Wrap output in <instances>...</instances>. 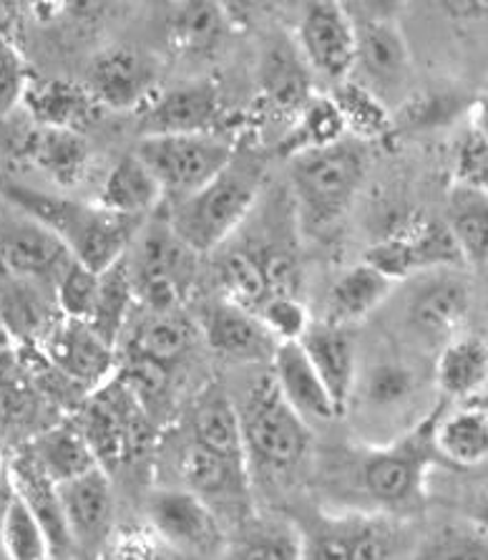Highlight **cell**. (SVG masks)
Returning a JSON list of instances; mask_svg holds the SVG:
<instances>
[{
  "label": "cell",
  "instance_id": "1",
  "mask_svg": "<svg viewBox=\"0 0 488 560\" xmlns=\"http://www.w3.org/2000/svg\"><path fill=\"white\" fill-rule=\"evenodd\" d=\"M366 175V152L358 139H341L293 156V187L300 218L310 233H330L358 195Z\"/></svg>",
  "mask_w": 488,
  "mask_h": 560
},
{
  "label": "cell",
  "instance_id": "2",
  "mask_svg": "<svg viewBox=\"0 0 488 560\" xmlns=\"http://www.w3.org/2000/svg\"><path fill=\"white\" fill-rule=\"evenodd\" d=\"M258 189V170L231 160L200 192L177 200L167 220L171 233L194 253L219 248L252 210Z\"/></svg>",
  "mask_w": 488,
  "mask_h": 560
},
{
  "label": "cell",
  "instance_id": "3",
  "mask_svg": "<svg viewBox=\"0 0 488 560\" xmlns=\"http://www.w3.org/2000/svg\"><path fill=\"white\" fill-rule=\"evenodd\" d=\"M134 154L146 164L164 195L185 200L210 185L222 170H227V164L235 160V147L217 131H202V135L142 137Z\"/></svg>",
  "mask_w": 488,
  "mask_h": 560
},
{
  "label": "cell",
  "instance_id": "4",
  "mask_svg": "<svg viewBox=\"0 0 488 560\" xmlns=\"http://www.w3.org/2000/svg\"><path fill=\"white\" fill-rule=\"evenodd\" d=\"M242 419L245 444L264 465L287 469L302 457L308 432L305 422L289 409L275 378L267 376L250 392L247 417Z\"/></svg>",
  "mask_w": 488,
  "mask_h": 560
},
{
  "label": "cell",
  "instance_id": "5",
  "mask_svg": "<svg viewBox=\"0 0 488 560\" xmlns=\"http://www.w3.org/2000/svg\"><path fill=\"white\" fill-rule=\"evenodd\" d=\"M194 250H189L167 225H156L139 243L134 266V291L156 313H169L192 283Z\"/></svg>",
  "mask_w": 488,
  "mask_h": 560
},
{
  "label": "cell",
  "instance_id": "6",
  "mask_svg": "<svg viewBox=\"0 0 488 560\" xmlns=\"http://www.w3.org/2000/svg\"><path fill=\"white\" fill-rule=\"evenodd\" d=\"M139 228H142V218L119 215L98 205L73 202L58 230V237L66 243L73 260L102 276L123 260V253L136 237Z\"/></svg>",
  "mask_w": 488,
  "mask_h": 560
},
{
  "label": "cell",
  "instance_id": "7",
  "mask_svg": "<svg viewBox=\"0 0 488 560\" xmlns=\"http://www.w3.org/2000/svg\"><path fill=\"white\" fill-rule=\"evenodd\" d=\"M148 521L162 542L192 556H212L222 548V528L206 500L189 490L156 492Z\"/></svg>",
  "mask_w": 488,
  "mask_h": 560
},
{
  "label": "cell",
  "instance_id": "8",
  "mask_svg": "<svg viewBox=\"0 0 488 560\" xmlns=\"http://www.w3.org/2000/svg\"><path fill=\"white\" fill-rule=\"evenodd\" d=\"M355 23V84L380 98L403 84L408 73V48L401 31L383 15H353Z\"/></svg>",
  "mask_w": 488,
  "mask_h": 560
},
{
  "label": "cell",
  "instance_id": "9",
  "mask_svg": "<svg viewBox=\"0 0 488 560\" xmlns=\"http://www.w3.org/2000/svg\"><path fill=\"white\" fill-rule=\"evenodd\" d=\"M300 48L308 63L330 81H343L355 63V23L341 3H310L300 21Z\"/></svg>",
  "mask_w": 488,
  "mask_h": 560
},
{
  "label": "cell",
  "instance_id": "10",
  "mask_svg": "<svg viewBox=\"0 0 488 560\" xmlns=\"http://www.w3.org/2000/svg\"><path fill=\"white\" fill-rule=\"evenodd\" d=\"M219 112V89L212 81H189L148 98L144 114L139 117V131L142 137L202 135L212 131Z\"/></svg>",
  "mask_w": 488,
  "mask_h": 560
},
{
  "label": "cell",
  "instance_id": "11",
  "mask_svg": "<svg viewBox=\"0 0 488 560\" xmlns=\"http://www.w3.org/2000/svg\"><path fill=\"white\" fill-rule=\"evenodd\" d=\"M156 84V63L148 54L131 46H116L98 54L91 63V77L86 89L98 104L111 112L136 109Z\"/></svg>",
  "mask_w": 488,
  "mask_h": 560
},
{
  "label": "cell",
  "instance_id": "12",
  "mask_svg": "<svg viewBox=\"0 0 488 560\" xmlns=\"http://www.w3.org/2000/svg\"><path fill=\"white\" fill-rule=\"evenodd\" d=\"M393 535L370 517H328L308 533L300 560H391Z\"/></svg>",
  "mask_w": 488,
  "mask_h": 560
},
{
  "label": "cell",
  "instance_id": "13",
  "mask_svg": "<svg viewBox=\"0 0 488 560\" xmlns=\"http://www.w3.org/2000/svg\"><path fill=\"white\" fill-rule=\"evenodd\" d=\"M56 495L61 502L71 540L96 546L106 538L114 517V495L104 467L56 485Z\"/></svg>",
  "mask_w": 488,
  "mask_h": 560
},
{
  "label": "cell",
  "instance_id": "14",
  "mask_svg": "<svg viewBox=\"0 0 488 560\" xmlns=\"http://www.w3.org/2000/svg\"><path fill=\"white\" fill-rule=\"evenodd\" d=\"M0 258L11 276H61L71 262L66 243L36 220H15L0 225Z\"/></svg>",
  "mask_w": 488,
  "mask_h": 560
},
{
  "label": "cell",
  "instance_id": "15",
  "mask_svg": "<svg viewBox=\"0 0 488 560\" xmlns=\"http://www.w3.org/2000/svg\"><path fill=\"white\" fill-rule=\"evenodd\" d=\"M272 364H275L272 378H275L279 394L302 422H333L341 417L300 343H277Z\"/></svg>",
  "mask_w": 488,
  "mask_h": 560
},
{
  "label": "cell",
  "instance_id": "16",
  "mask_svg": "<svg viewBox=\"0 0 488 560\" xmlns=\"http://www.w3.org/2000/svg\"><path fill=\"white\" fill-rule=\"evenodd\" d=\"M308 353L310 364L316 366L318 376L333 399L337 415H345L355 389V343L347 328L328 324H310L305 328L302 339L297 341Z\"/></svg>",
  "mask_w": 488,
  "mask_h": 560
},
{
  "label": "cell",
  "instance_id": "17",
  "mask_svg": "<svg viewBox=\"0 0 488 560\" xmlns=\"http://www.w3.org/2000/svg\"><path fill=\"white\" fill-rule=\"evenodd\" d=\"M48 357L73 382L94 384L109 374L111 343L86 320L63 318L48 334Z\"/></svg>",
  "mask_w": 488,
  "mask_h": 560
},
{
  "label": "cell",
  "instance_id": "18",
  "mask_svg": "<svg viewBox=\"0 0 488 560\" xmlns=\"http://www.w3.org/2000/svg\"><path fill=\"white\" fill-rule=\"evenodd\" d=\"M206 341L219 357L235 361H264L277 349L275 336L262 320L229 301L206 313Z\"/></svg>",
  "mask_w": 488,
  "mask_h": 560
},
{
  "label": "cell",
  "instance_id": "19",
  "mask_svg": "<svg viewBox=\"0 0 488 560\" xmlns=\"http://www.w3.org/2000/svg\"><path fill=\"white\" fill-rule=\"evenodd\" d=\"M162 187L136 154H129L111 167L98 192V208L129 218H146L162 202Z\"/></svg>",
  "mask_w": 488,
  "mask_h": 560
},
{
  "label": "cell",
  "instance_id": "20",
  "mask_svg": "<svg viewBox=\"0 0 488 560\" xmlns=\"http://www.w3.org/2000/svg\"><path fill=\"white\" fill-rule=\"evenodd\" d=\"M136 427V419H131L129 409L106 397L91 401L84 415V424L79 430L86 436L96 463L102 467H114L134 450Z\"/></svg>",
  "mask_w": 488,
  "mask_h": 560
},
{
  "label": "cell",
  "instance_id": "21",
  "mask_svg": "<svg viewBox=\"0 0 488 560\" xmlns=\"http://www.w3.org/2000/svg\"><path fill=\"white\" fill-rule=\"evenodd\" d=\"M393 280L378 268L360 262L335 280L328 295V324L347 328L355 320L366 318L391 291Z\"/></svg>",
  "mask_w": 488,
  "mask_h": 560
},
{
  "label": "cell",
  "instance_id": "22",
  "mask_svg": "<svg viewBox=\"0 0 488 560\" xmlns=\"http://www.w3.org/2000/svg\"><path fill=\"white\" fill-rule=\"evenodd\" d=\"M33 114L44 127L79 131L102 119L104 106L96 102L86 86L66 84V81H46L31 92Z\"/></svg>",
  "mask_w": 488,
  "mask_h": 560
},
{
  "label": "cell",
  "instance_id": "23",
  "mask_svg": "<svg viewBox=\"0 0 488 560\" xmlns=\"http://www.w3.org/2000/svg\"><path fill=\"white\" fill-rule=\"evenodd\" d=\"M33 465L46 475V480L53 485L69 482L73 477H81L91 469L102 467L91 452L86 436L81 434L79 427L61 424L48 430L33 447Z\"/></svg>",
  "mask_w": 488,
  "mask_h": 560
},
{
  "label": "cell",
  "instance_id": "24",
  "mask_svg": "<svg viewBox=\"0 0 488 560\" xmlns=\"http://www.w3.org/2000/svg\"><path fill=\"white\" fill-rule=\"evenodd\" d=\"M192 434L194 444L227 459L235 467H245L247 444L242 419L225 397H210L197 407L192 417Z\"/></svg>",
  "mask_w": 488,
  "mask_h": 560
},
{
  "label": "cell",
  "instance_id": "25",
  "mask_svg": "<svg viewBox=\"0 0 488 560\" xmlns=\"http://www.w3.org/2000/svg\"><path fill=\"white\" fill-rule=\"evenodd\" d=\"M28 156L58 185H79L88 170V144L79 131L44 127L28 139Z\"/></svg>",
  "mask_w": 488,
  "mask_h": 560
},
{
  "label": "cell",
  "instance_id": "26",
  "mask_svg": "<svg viewBox=\"0 0 488 560\" xmlns=\"http://www.w3.org/2000/svg\"><path fill=\"white\" fill-rule=\"evenodd\" d=\"M468 291L456 280H443L426 288L410 308V320L424 336H443L459 326L466 316Z\"/></svg>",
  "mask_w": 488,
  "mask_h": 560
},
{
  "label": "cell",
  "instance_id": "27",
  "mask_svg": "<svg viewBox=\"0 0 488 560\" xmlns=\"http://www.w3.org/2000/svg\"><path fill=\"white\" fill-rule=\"evenodd\" d=\"M449 233L471 260H488V200L474 187L459 189L451 200Z\"/></svg>",
  "mask_w": 488,
  "mask_h": 560
},
{
  "label": "cell",
  "instance_id": "28",
  "mask_svg": "<svg viewBox=\"0 0 488 560\" xmlns=\"http://www.w3.org/2000/svg\"><path fill=\"white\" fill-rule=\"evenodd\" d=\"M0 540L11 560H51V546L38 517L33 515L28 502L13 488L8 500L3 523H0Z\"/></svg>",
  "mask_w": 488,
  "mask_h": 560
},
{
  "label": "cell",
  "instance_id": "29",
  "mask_svg": "<svg viewBox=\"0 0 488 560\" xmlns=\"http://www.w3.org/2000/svg\"><path fill=\"white\" fill-rule=\"evenodd\" d=\"M219 280L229 295V303L245 311H260L270 299L267 276L254 253L231 250L219 262Z\"/></svg>",
  "mask_w": 488,
  "mask_h": 560
},
{
  "label": "cell",
  "instance_id": "30",
  "mask_svg": "<svg viewBox=\"0 0 488 560\" xmlns=\"http://www.w3.org/2000/svg\"><path fill=\"white\" fill-rule=\"evenodd\" d=\"M362 480H366V488L373 498L383 502H401L408 500L416 490L418 467L413 457L403 455V452H383V455L368 459Z\"/></svg>",
  "mask_w": 488,
  "mask_h": 560
},
{
  "label": "cell",
  "instance_id": "31",
  "mask_svg": "<svg viewBox=\"0 0 488 560\" xmlns=\"http://www.w3.org/2000/svg\"><path fill=\"white\" fill-rule=\"evenodd\" d=\"M438 444L443 455L461 465H476L488 457V417L481 411H461L445 419Z\"/></svg>",
  "mask_w": 488,
  "mask_h": 560
},
{
  "label": "cell",
  "instance_id": "32",
  "mask_svg": "<svg viewBox=\"0 0 488 560\" xmlns=\"http://www.w3.org/2000/svg\"><path fill=\"white\" fill-rule=\"evenodd\" d=\"M131 295H134V283H131L129 266L123 260L111 266L102 273V288H98V303L91 326L104 336L106 341L114 343L116 334L129 313Z\"/></svg>",
  "mask_w": 488,
  "mask_h": 560
},
{
  "label": "cell",
  "instance_id": "33",
  "mask_svg": "<svg viewBox=\"0 0 488 560\" xmlns=\"http://www.w3.org/2000/svg\"><path fill=\"white\" fill-rule=\"evenodd\" d=\"M488 374V353L478 341H461L445 349L441 364H438V378L449 394H471L484 384Z\"/></svg>",
  "mask_w": 488,
  "mask_h": 560
},
{
  "label": "cell",
  "instance_id": "34",
  "mask_svg": "<svg viewBox=\"0 0 488 560\" xmlns=\"http://www.w3.org/2000/svg\"><path fill=\"white\" fill-rule=\"evenodd\" d=\"M239 472H242V467H235L227 459L212 455L210 450H204L194 442L185 455V477L189 492H194L202 500L235 488Z\"/></svg>",
  "mask_w": 488,
  "mask_h": 560
},
{
  "label": "cell",
  "instance_id": "35",
  "mask_svg": "<svg viewBox=\"0 0 488 560\" xmlns=\"http://www.w3.org/2000/svg\"><path fill=\"white\" fill-rule=\"evenodd\" d=\"M189 343H192V328L169 313H159L156 318L146 320L139 331L136 357L167 364V361L181 357L189 349Z\"/></svg>",
  "mask_w": 488,
  "mask_h": 560
},
{
  "label": "cell",
  "instance_id": "36",
  "mask_svg": "<svg viewBox=\"0 0 488 560\" xmlns=\"http://www.w3.org/2000/svg\"><path fill=\"white\" fill-rule=\"evenodd\" d=\"M98 288H102V276L71 258L63 273L58 276V303H61L63 316L91 324L98 303Z\"/></svg>",
  "mask_w": 488,
  "mask_h": 560
},
{
  "label": "cell",
  "instance_id": "37",
  "mask_svg": "<svg viewBox=\"0 0 488 560\" xmlns=\"http://www.w3.org/2000/svg\"><path fill=\"white\" fill-rule=\"evenodd\" d=\"M222 13L212 3H187L171 21V36L187 51H206L219 40Z\"/></svg>",
  "mask_w": 488,
  "mask_h": 560
},
{
  "label": "cell",
  "instance_id": "38",
  "mask_svg": "<svg viewBox=\"0 0 488 560\" xmlns=\"http://www.w3.org/2000/svg\"><path fill=\"white\" fill-rule=\"evenodd\" d=\"M36 409L28 376L11 357L0 353V424H23Z\"/></svg>",
  "mask_w": 488,
  "mask_h": 560
},
{
  "label": "cell",
  "instance_id": "39",
  "mask_svg": "<svg viewBox=\"0 0 488 560\" xmlns=\"http://www.w3.org/2000/svg\"><path fill=\"white\" fill-rule=\"evenodd\" d=\"M264 89L283 106H295L305 102L308 79H305V71L295 61V56L287 54L285 48H275L264 59Z\"/></svg>",
  "mask_w": 488,
  "mask_h": 560
},
{
  "label": "cell",
  "instance_id": "40",
  "mask_svg": "<svg viewBox=\"0 0 488 560\" xmlns=\"http://www.w3.org/2000/svg\"><path fill=\"white\" fill-rule=\"evenodd\" d=\"M335 106L341 112L347 129L358 131L360 137H373L385 127V112L378 98L366 92V89L353 84H345L335 96Z\"/></svg>",
  "mask_w": 488,
  "mask_h": 560
},
{
  "label": "cell",
  "instance_id": "41",
  "mask_svg": "<svg viewBox=\"0 0 488 560\" xmlns=\"http://www.w3.org/2000/svg\"><path fill=\"white\" fill-rule=\"evenodd\" d=\"M260 320L275 336L277 343L300 341L305 328L310 326L305 306L293 295H270L267 303L260 308Z\"/></svg>",
  "mask_w": 488,
  "mask_h": 560
},
{
  "label": "cell",
  "instance_id": "42",
  "mask_svg": "<svg viewBox=\"0 0 488 560\" xmlns=\"http://www.w3.org/2000/svg\"><path fill=\"white\" fill-rule=\"evenodd\" d=\"M410 374L395 364H380L366 382V399L378 409L395 407L410 394Z\"/></svg>",
  "mask_w": 488,
  "mask_h": 560
},
{
  "label": "cell",
  "instance_id": "43",
  "mask_svg": "<svg viewBox=\"0 0 488 560\" xmlns=\"http://www.w3.org/2000/svg\"><path fill=\"white\" fill-rule=\"evenodd\" d=\"M111 560H164V542L146 528H127L114 538Z\"/></svg>",
  "mask_w": 488,
  "mask_h": 560
},
{
  "label": "cell",
  "instance_id": "44",
  "mask_svg": "<svg viewBox=\"0 0 488 560\" xmlns=\"http://www.w3.org/2000/svg\"><path fill=\"white\" fill-rule=\"evenodd\" d=\"M26 89V73L11 46L0 44V119L8 117Z\"/></svg>",
  "mask_w": 488,
  "mask_h": 560
},
{
  "label": "cell",
  "instance_id": "45",
  "mask_svg": "<svg viewBox=\"0 0 488 560\" xmlns=\"http://www.w3.org/2000/svg\"><path fill=\"white\" fill-rule=\"evenodd\" d=\"M431 560H488V540L471 533H445L433 546Z\"/></svg>",
  "mask_w": 488,
  "mask_h": 560
},
{
  "label": "cell",
  "instance_id": "46",
  "mask_svg": "<svg viewBox=\"0 0 488 560\" xmlns=\"http://www.w3.org/2000/svg\"><path fill=\"white\" fill-rule=\"evenodd\" d=\"M123 376H127L129 389L139 394L142 399L156 397L164 389V384H167V369H164V364L144 357H136L131 361Z\"/></svg>",
  "mask_w": 488,
  "mask_h": 560
},
{
  "label": "cell",
  "instance_id": "47",
  "mask_svg": "<svg viewBox=\"0 0 488 560\" xmlns=\"http://www.w3.org/2000/svg\"><path fill=\"white\" fill-rule=\"evenodd\" d=\"M461 172L476 187H488V142H471L461 154Z\"/></svg>",
  "mask_w": 488,
  "mask_h": 560
},
{
  "label": "cell",
  "instance_id": "48",
  "mask_svg": "<svg viewBox=\"0 0 488 560\" xmlns=\"http://www.w3.org/2000/svg\"><path fill=\"white\" fill-rule=\"evenodd\" d=\"M231 560H287L285 550L272 540H254L237 550Z\"/></svg>",
  "mask_w": 488,
  "mask_h": 560
},
{
  "label": "cell",
  "instance_id": "49",
  "mask_svg": "<svg viewBox=\"0 0 488 560\" xmlns=\"http://www.w3.org/2000/svg\"><path fill=\"white\" fill-rule=\"evenodd\" d=\"M445 11L456 15H468V13H488V3H445Z\"/></svg>",
  "mask_w": 488,
  "mask_h": 560
},
{
  "label": "cell",
  "instance_id": "50",
  "mask_svg": "<svg viewBox=\"0 0 488 560\" xmlns=\"http://www.w3.org/2000/svg\"><path fill=\"white\" fill-rule=\"evenodd\" d=\"M8 336H11V334H8V328H5V324H3V316H0V349H3V346H5Z\"/></svg>",
  "mask_w": 488,
  "mask_h": 560
},
{
  "label": "cell",
  "instance_id": "51",
  "mask_svg": "<svg viewBox=\"0 0 488 560\" xmlns=\"http://www.w3.org/2000/svg\"><path fill=\"white\" fill-rule=\"evenodd\" d=\"M0 480H3V463H0Z\"/></svg>",
  "mask_w": 488,
  "mask_h": 560
}]
</instances>
